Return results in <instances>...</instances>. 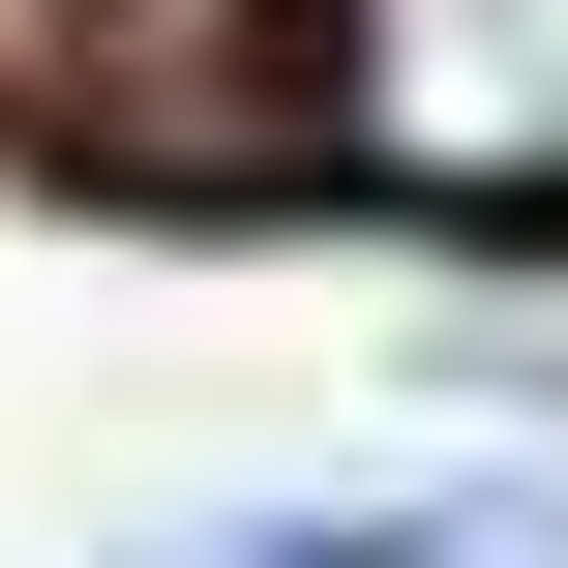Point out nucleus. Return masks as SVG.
Instances as JSON below:
<instances>
[{
    "label": "nucleus",
    "mask_w": 568,
    "mask_h": 568,
    "mask_svg": "<svg viewBox=\"0 0 568 568\" xmlns=\"http://www.w3.org/2000/svg\"><path fill=\"white\" fill-rule=\"evenodd\" d=\"M60 30H90V0H60ZM120 30H210V0H120Z\"/></svg>",
    "instance_id": "7ed1b4c3"
},
{
    "label": "nucleus",
    "mask_w": 568,
    "mask_h": 568,
    "mask_svg": "<svg viewBox=\"0 0 568 568\" xmlns=\"http://www.w3.org/2000/svg\"><path fill=\"white\" fill-rule=\"evenodd\" d=\"M240 568H479V539H419V509H270Z\"/></svg>",
    "instance_id": "f03ea898"
},
{
    "label": "nucleus",
    "mask_w": 568,
    "mask_h": 568,
    "mask_svg": "<svg viewBox=\"0 0 568 568\" xmlns=\"http://www.w3.org/2000/svg\"><path fill=\"white\" fill-rule=\"evenodd\" d=\"M329 150L419 210H539L568 180V0H329Z\"/></svg>",
    "instance_id": "f257e3e1"
}]
</instances>
